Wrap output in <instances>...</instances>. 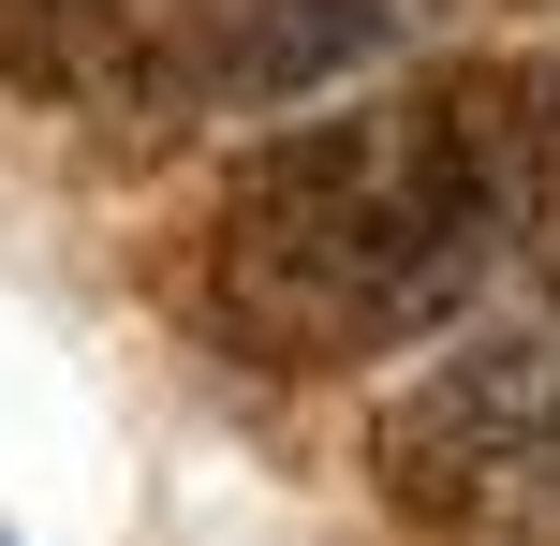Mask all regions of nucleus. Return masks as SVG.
I'll use <instances>...</instances> for the list:
<instances>
[{
  "label": "nucleus",
  "mask_w": 560,
  "mask_h": 546,
  "mask_svg": "<svg viewBox=\"0 0 560 546\" xmlns=\"http://www.w3.org/2000/svg\"><path fill=\"white\" fill-rule=\"evenodd\" d=\"M560 236V45H443L252 133L163 252V311L252 384L457 340Z\"/></svg>",
  "instance_id": "f257e3e1"
},
{
  "label": "nucleus",
  "mask_w": 560,
  "mask_h": 546,
  "mask_svg": "<svg viewBox=\"0 0 560 546\" xmlns=\"http://www.w3.org/2000/svg\"><path fill=\"white\" fill-rule=\"evenodd\" d=\"M369 502L428 546L560 532V281L472 311L369 414Z\"/></svg>",
  "instance_id": "f03ea898"
},
{
  "label": "nucleus",
  "mask_w": 560,
  "mask_h": 546,
  "mask_svg": "<svg viewBox=\"0 0 560 546\" xmlns=\"http://www.w3.org/2000/svg\"><path fill=\"white\" fill-rule=\"evenodd\" d=\"M413 45V0H163L118 89V133H207V118H310Z\"/></svg>",
  "instance_id": "7ed1b4c3"
},
{
  "label": "nucleus",
  "mask_w": 560,
  "mask_h": 546,
  "mask_svg": "<svg viewBox=\"0 0 560 546\" xmlns=\"http://www.w3.org/2000/svg\"><path fill=\"white\" fill-rule=\"evenodd\" d=\"M163 0H0V89L45 118H104L118 133V89H133V45Z\"/></svg>",
  "instance_id": "20e7f679"
},
{
  "label": "nucleus",
  "mask_w": 560,
  "mask_h": 546,
  "mask_svg": "<svg viewBox=\"0 0 560 546\" xmlns=\"http://www.w3.org/2000/svg\"><path fill=\"white\" fill-rule=\"evenodd\" d=\"M0 546H15V532H0Z\"/></svg>",
  "instance_id": "39448f33"
}]
</instances>
